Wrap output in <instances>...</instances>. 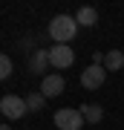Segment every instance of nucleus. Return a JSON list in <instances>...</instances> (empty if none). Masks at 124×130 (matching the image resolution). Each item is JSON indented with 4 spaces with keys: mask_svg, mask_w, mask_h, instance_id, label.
I'll use <instances>...</instances> for the list:
<instances>
[{
    "mask_svg": "<svg viewBox=\"0 0 124 130\" xmlns=\"http://www.w3.org/2000/svg\"><path fill=\"white\" fill-rule=\"evenodd\" d=\"M75 20H78V26H95L98 23V12L92 6H81L78 14H75Z\"/></svg>",
    "mask_w": 124,
    "mask_h": 130,
    "instance_id": "obj_9",
    "label": "nucleus"
},
{
    "mask_svg": "<svg viewBox=\"0 0 124 130\" xmlns=\"http://www.w3.org/2000/svg\"><path fill=\"white\" fill-rule=\"evenodd\" d=\"M72 61H75L72 46H66V43H55V46H49V64L55 67V70H69Z\"/></svg>",
    "mask_w": 124,
    "mask_h": 130,
    "instance_id": "obj_4",
    "label": "nucleus"
},
{
    "mask_svg": "<svg viewBox=\"0 0 124 130\" xmlns=\"http://www.w3.org/2000/svg\"><path fill=\"white\" fill-rule=\"evenodd\" d=\"M0 130H12V127H9V124H3V127H0Z\"/></svg>",
    "mask_w": 124,
    "mask_h": 130,
    "instance_id": "obj_13",
    "label": "nucleus"
},
{
    "mask_svg": "<svg viewBox=\"0 0 124 130\" xmlns=\"http://www.w3.org/2000/svg\"><path fill=\"white\" fill-rule=\"evenodd\" d=\"M124 67V52H118V49H110L104 55V70H110V72H118Z\"/></svg>",
    "mask_w": 124,
    "mask_h": 130,
    "instance_id": "obj_10",
    "label": "nucleus"
},
{
    "mask_svg": "<svg viewBox=\"0 0 124 130\" xmlns=\"http://www.w3.org/2000/svg\"><path fill=\"white\" fill-rule=\"evenodd\" d=\"M0 113H3L9 121H17V119H23V116L29 113V104H26V98L9 93V95L0 98Z\"/></svg>",
    "mask_w": 124,
    "mask_h": 130,
    "instance_id": "obj_2",
    "label": "nucleus"
},
{
    "mask_svg": "<svg viewBox=\"0 0 124 130\" xmlns=\"http://www.w3.org/2000/svg\"><path fill=\"white\" fill-rule=\"evenodd\" d=\"M46 64H49V52L38 49V52H32V58H29V72L41 75V72L46 70Z\"/></svg>",
    "mask_w": 124,
    "mask_h": 130,
    "instance_id": "obj_7",
    "label": "nucleus"
},
{
    "mask_svg": "<svg viewBox=\"0 0 124 130\" xmlns=\"http://www.w3.org/2000/svg\"><path fill=\"white\" fill-rule=\"evenodd\" d=\"M78 32V20L72 18V14H55L49 23V38L55 43H69Z\"/></svg>",
    "mask_w": 124,
    "mask_h": 130,
    "instance_id": "obj_1",
    "label": "nucleus"
},
{
    "mask_svg": "<svg viewBox=\"0 0 124 130\" xmlns=\"http://www.w3.org/2000/svg\"><path fill=\"white\" fill-rule=\"evenodd\" d=\"M81 116H84V121H90V124H98V121L104 119V107L101 104H84Z\"/></svg>",
    "mask_w": 124,
    "mask_h": 130,
    "instance_id": "obj_8",
    "label": "nucleus"
},
{
    "mask_svg": "<svg viewBox=\"0 0 124 130\" xmlns=\"http://www.w3.org/2000/svg\"><path fill=\"white\" fill-rule=\"evenodd\" d=\"M55 127H58V130H81V127H84L81 110H72V107L58 110V113H55Z\"/></svg>",
    "mask_w": 124,
    "mask_h": 130,
    "instance_id": "obj_3",
    "label": "nucleus"
},
{
    "mask_svg": "<svg viewBox=\"0 0 124 130\" xmlns=\"http://www.w3.org/2000/svg\"><path fill=\"white\" fill-rule=\"evenodd\" d=\"M64 87H66L64 75L52 72V75H43V84H41V93H43L46 98H52V95H61V93H64Z\"/></svg>",
    "mask_w": 124,
    "mask_h": 130,
    "instance_id": "obj_6",
    "label": "nucleus"
},
{
    "mask_svg": "<svg viewBox=\"0 0 124 130\" xmlns=\"http://www.w3.org/2000/svg\"><path fill=\"white\" fill-rule=\"evenodd\" d=\"M104 78H107V70H104L101 64H92V67H87V70L81 72V84L87 90H98L104 84Z\"/></svg>",
    "mask_w": 124,
    "mask_h": 130,
    "instance_id": "obj_5",
    "label": "nucleus"
},
{
    "mask_svg": "<svg viewBox=\"0 0 124 130\" xmlns=\"http://www.w3.org/2000/svg\"><path fill=\"white\" fill-rule=\"evenodd\" d=\"M43 101H46V95H41V93H32V95H26V104H29V110H41V107H43Z\"/></svg>",
    "mask_w": 124,
    "mask_h": 130,
    "instance_id": "obj_11",
    "label": "nucleus"
},
{
    "mask_svg": "<svg viewBox=\"0 0 124 130\" xmlns=\"http://www.w3.org/2000/svg\"><path fill=\"white\" fill-rule=\"evenodd\" d=\"M12 70H14V67H12V58H9V55H3V58H0V78H9Z\"/></svg>",
    "mask_w": 124,
    "mask_h": 130,
    "instance_id": "obj_12",
    "label": "nucleus"
}]
</instances>
